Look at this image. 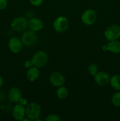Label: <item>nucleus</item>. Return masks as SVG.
Returning <instances> with one entry per match:
<instances>
[{"instance_id":"ddd939ff","label":"nucleus","mask_w":120,"mask_h":121,"mask_svg":"<svg viewBox=\"0 0 120 121\" xmlns=\"http://www.w3.org/2000/svg\"><path fill=\"white\" fill-rule=\"evenodd\" d=\"M43 22L38 18H32L28 21V27L35 32L41 31L43 28Z\"/></svg>"},{"instance_id":"2eb2a0df","label":"nucleus","mask_w":120,"mask_h":121,"mask_svg":"<svg viewBox=\"0 0 120 121\" xmlns=\"http://www.w3.org/2000/svg\"><path fill=\"white\" fill-rule=\"evenodd\" d=\"M107 48H108V51L114 54L120 53V41H118L117 40L109 41V43L107 44Z\"/></svg>"},{"instance_id":"f03ea898","label":"nucleus","mask_w":120,"mask_h":121,"mask_svg":"<svg viewBox=\"0 0 120 121\" xmlns=\"http://www.w3.org/2000/svg\"><path fill=\"white\" fill-rule=\"evenodd\" d=\"M36 32L31 30L24 31L21 35V40L24 46L27 47H30L34 46L38 40V37Z\"/></svg>"},{"instance_id":"f8f14e48","label":"nucleus","mask_w":120,"mask_h":121,"mask_svg":"<svg viewBox=\"0 0 120 121\" xmlns=\"http://www.w3.org/2000/svg\"><path fill=\"white\" fill-rule=\"evenodd\" d=\"M21 98L22 93L19 88L15 87L9 90L8 93V99L10 102L14 104H18Z\"/></svg>"},{"instance_id":"423d86ee","label":"nucleus","mask_w":120,"mask_h":121,"mask_svg":"<svg viewBox=\"0 0 120 121\" xmlns=\"http://www.w3.org/2000/svg\"><path fill=\"white\" fill-rule=\"evenodd\" d=\"M69 22L68 18L64 16H59L54 20L53 27L55 31L58 33H63L69 27Z\"/></svg>"},{"instance_id":"9d476101","label":"nucleus","mask_w":120,"mask_h":121,"mask_svg":"<svg viewBox=\"0 0 120 121\" xmlns=\"http://www.w3.org/2000/svg\"><path fill=\"white\" fill-rule=\"evenodd\" d=\"M8 48L14 54L20 53L22 48L23 44L21 39L18 37H12L8 41Z\"/></svg>"},{"instance_id":"9b49d317","label":"nucleus","mask_w":120,"mask_h":121,"mask_svg":"<svg viewBox=\"0 0 120 121\" xmlns=\"http://www.w3.org/2000/svg\"><path fill=\"white\" fill-rule=\"evenodd\" d=\"M12 115L15 120L21 121L26 116L25 108L20 104H16L13 108Z\"/></svg>"},{"instance_id":"f257e3e1","label":"nucleus","mask_w":120,"mask_h":121,"mask_svg":"<svg viewBox=\"0 0 120 121\" xmlns=\"http://www.w3.org/2000/svg\"><path fill=\"white\" fill-rule=\"evenodd\" d=\"M41 113V108L36 102L28 104L25 108V114L27 118L31 121H35L40 117Z\"/></svg>"},{"instance_id":"6e6552de","label":"nucleus","mask_w":120,"mask_h":121,"mask_svg":"<svg viewBox=\"0 0 120 121\" xmlns=\"http://www.w3.org/2000/svg\"><path fill=\"white\" fill-rule=\"evenodd\" d=\"M49 80L51 84L56 87L63 86L65 82L64 76L59 72H52L49 76Z\"/></svg>"},{"instance_id":"4468645a","label":"nucleus","mask_w":120,"mask_h":121,"mask_svg":"<svg viewBox=\"0 0 120 121\" xmlns=\"http://www.w3.org/2000/svg\"><path fill=\"white\" fill-rule=\"evenodd\" d=\"M40 72L38 68L35 66H32L31 68L28 69L27 72V78L29 81L35 82L37 80L40 76Z\"/></svg>"},{"instance_id":"7ed1b4c3","label":"nucleus","mask_w":120,"mask_h":121,"mask_svg":"<svg viewBox=\"0 0 120 121\" xmlns=\"http://www.w3.org/2000/svg\"><path fill=\"white\" fill-rule=\"evenodd\" d=\"M31 60L34 66H35L38 69L42 68L44 67L48 63V56L46 52L40 50L36 52L34 54Z\"/></svg>"},{"instance_id":"f3484780","label":"nucleus","mask_w":120,"mask_h":121,"mask_svg":"<svg viewBox=\"0 0 120 121\" xmlns=\"http://www.w3.org/2000/svg\"><path fill=\"white\" fill-rule=\"evenodd\" d=\"M56 94L58 99H61V100H64L68 97V95H69V92H68V89L65 86H64L63 85V86L58 87Z\"/></svg>"},{"instance_id":"393cba45","label":"nucleus","mask_w":120,"mask_h":121,"mask_svg":"<svg viewBox=\"0 0 120 121\" xmlns=\"http://www.w3.org/2000/svg\"><path fill=\"white\" fill-rule=\"evenodd\" d=\"M102 49L104 52H108V48H107V44H105L102 46Z\"/></svg>"},{"instance_id":"1a4fd4ad","label":"nucleus","mask_w":120,"mask_h":121,"mask_svg":"<svg viewBox=\"0 0 120 121\" xmlns=\"http://www.w3.org/2000/svg\"><path fill=\"white\" fill-rule=\"evenodd\" d=\"M94 77V80L98 85L103 86L109 84L111 76L107 72H98Z\"/></svg>"},{"instance_id":"39448f33","label":"nucleus","mask_w":120,"mask_h":121,"mask_svg":"<svg viewBox=\"0 0 120 121\" xmlns=\"http://www.w3.org/2000/svg\"><path fill=\"white\" fill-rule=\"evenodd\" d=\"M104 36L108 41L118 39L120 37V26L116 24L109 26L105 30Z\"/></svg>"},{"instance_id":"a878e982","label":"nucleus","mask_w":120,"mask_h":121,"mask_svg":"<svg viewBox=\"0 0 120 121\" xmlns=\"http://www.w3.org/2000/svg\"><path fill=\"white\" fill-rule=\"evenodd\" d=\"M3 84H4V79L3 78H2V77L0 76V87H2Z\"/></svg>"},{"instance_id":"412c9836","label":"nucleus","mask_w":120,"mask_h":121,"mask_svg":"<svg viewBox=\"0 0 120 121\" xmlns=\"http://www.w3.org/2000/svg\"><path fill=\"white\" fill-rule=\"evenodd\" d=\"M29 2L33 6L38 7L43 3V0H29Z\"/></svg>"},{"instance_id":"dca6fc26","label":"nucleus","mask_w":120,"mask_h":121,"mask_svg":"<svg viewBox=\"0 0 120 121\" xmlns=\"http://www.w3.org/2000/svg\"><path fill=\"white\" fill-rule=\"evenodd\" d=\"M109 84L114 90L117 91H120V75L115 74L111 77Z\"/></svg>"},{"instance_id":"a211bd4d","label":"nucleus","mask_w":120,"mask_h":121,"mask_svg":"<svg viewBox=\"0 0 120 121\" xmlns=\"http://www.w3.org/2000/svg\"><path fill=\"white\" fill-rule=\"evenodd\" d=\"M111 102L116 107L120 106V91L115 92L111 98Z\"/></svg>"},{"instance_id":"4be33fe9","label":"nucleus","mask_w":120,"mask_h":121,"mask_svg":"<svg viewBox=\"0 0 120 121\" xmlns=\"http://www.w3.org/2000/svg\"><path fill=\"white\" fill-rule=\"evenodd\" d=\"M8 0H0V10L5 9L8 6Z\"/></svg>"},{"instance_id":"0eeeda50","label":"nucleus","mask_w":120,"mask_h":121,"mask_svg":"<svg viewBox=\"0 0 120 121\" xmlns=\"http://www.w3.org/2000/svg\"><path fill=\"white\" fill-rule=\"evenodd\" d=\"M96 13L92 9H88L85 11L81 16L82 23L87 26H91L96 20Z\"/></svg>"},{"instance_id":"b1692460","label":"nucleus","mask_w":120,"mask_h":121,"mask_svg":"<svg viewBox=\"0 0 120 121\" xmlns=\"http://www.w3.org/2000/svg\"><path fill=\"white\" fill-rule=\"evenodd\" d=\"M18 103L20 104V105H22V106H26L27 105H28V100H27V99H25V98H22H22L20 99V101H19Z\"/></svg>"},{"instance_id":"20e7f679","label":"nucleus","mask_w":120,"mask_h":121,"mask_svg":"<svg viewBox=\"0 0 120 121\" xmlns=\"http://www.w3.org/2000/svg\"><path fill=\"white\" fill-rule=\"evenodd\" d=\"M11 27L16 32H24L28 27V21L25 17H18L12 20Z\"/></svg>"},{"instance_id":"5701e85b","label":"nucleus","mask_w":120,"mask_h":121,"mask_svg":"<svg viewBox=\"0 0 120 121\" xmlns=\"http://www.w3.org/2000/svg\"><path fill=\"white\" fill-rule=\"evenodd\" d=\"M34 66V65H33V63L32 60H27V61H25L24 63V67L27 69H29L31 67Z\"/></svg>"},{"instance_id":"aec40b11","label":"nucleus","mask_w":120,"mask_h":121,"mask_svg":"<svg viewBox=\"0 0 120 121\" xmlns=\"http://www.w3.org/2000/svg\"><path fill=\"white\" fill-rule=\"evenodd\" d=\"M45 120L47 121H60L61 118L60 116L56 114H51L47 116Z\"/></svg>"},{"instance_id":"6ab92c4d","label":"nucleus","mask_w":120,"mask_h":121,"mask_svg":"<svg viewBox=\"0 0 120 121\" xmlns=\"http://www.w3.org/2000/svg\"><path fill=\"white\" fill-rule=\"evenodd\" d=\"M87 70H88V72L90 75L94 76L97 73V72H98V66L95 64L91 63L88 66Z\"/></svg>"}]
</instances>
